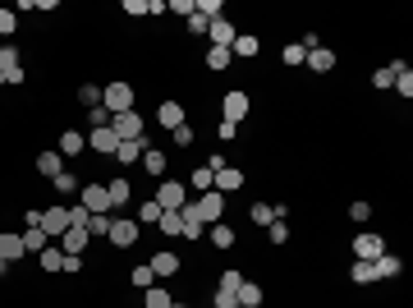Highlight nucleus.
Instances as JSON below:
<instances>
[{"mask_svg": "<svg viewBox=\"0 0 413 308\" xmlns=\"http://www.w3.org/2000/svg\"><path fill=\"white\" fill-rule=\"evenodd\" d=\"M101 106H106L110 115L134 110V88H129V83H110V88H101Z\"/></svg>", "mask_w": 413, "mask_h": 308, "instance_id": "nucleus-1", "label": "nucleus"}, {"mask_svg": "<svg viewBox=\"0 0 413 308\" xmlns=\"http://www.w3.org/2000/svg\"><path fill=\"white\" fill-rule=\"evenodd\" d=\"M110 129L120 143H138L142 139V115L138 110H124V115H110Z\"/></svg>", "mask_w": 413, "mask_h": 308, "instance_id": "nucleus-2", "label": "nucleus"}, {"mask_svg": "<svg viewBox=\"0 0 413 308\" xmlns=\"http://www.w3.org/2000/svg\"><path fill=\"white\" fill-rule=\"evenodd\" d=\"M248 106H253V102H248V93H244V88H229V93H225V102H221V120L239 124V120L248 115Z\"/></svg>", "mask_w": 413, "mask_h": 308, "instance_id": "nucleus-3", "label": "nucleus"}, {"mask_svg": "<svg viewBox=\"0 0 413 308\" xmlns=\"http://www.w3.org/2000/svg\"><path fill=\"white\" fill-rule=\"evenodd\" d=\"M0 74H5V83H10V88H18V83H23V64H18V47H0Z\"/></svg>", "mask_w": 413, "mask_h": 308, "instance_id": "nucleus-4", "label": "nucleus"}, {"mask_svg": "<svg viewBox=\"0 0 413 308\" xmlns=\"http://www.w3.org/2000/svg\"><path fill=\"white\" fill-rule=\"evenodd\" d=\"M115 248H134L138 244V221H129V216H120V221H110V235H106Z\"/></svg>", "mask_w": 413, "mask_h": 308, "instance_id": "nucleus-5", "label": "nucleus"}, {"mask_svg": "<svg viewBox=\"0 0 413 308\" xmlns=\"http://www.w3.org/2000/svg\"><path fill=\"white\" fill-rule=\"evenodd\" d=\"M156 202H161V212H179L184 202V185L179 180H161V189H156Z\"/></svg>", "mask_w": 413, "mask_h": 308, "instance_id": "nucleus-6", "label": "nucleus"}, {"mask_svg": "<svg viewBox=\"0 0 413 308\" xmlns=\"http://www.w3.org/2000/svg\"><path fill=\"white\" fill-rule=\"evenodd\" d=\"M42 230L51 235V239H60V235L69 230V207H60V202H55V207H46V212H42Z\"/></svg>", "mask_w": 413, "mask_h": 308, "instance_id": "nucleus-7", "label": "nucleus"}, {"mask_svg": "<svg viewBox=\"0 0 413 308\" xmlns=\"http://www.w3.org/2000/svg\"><path fill=\"white\" fill-rule=\"evenodd\" d=\"M212 189H216V193H234V189H244V170H239V166L212 170Z\"/></svg>", "mask_w": 413, "mask_h": 308, "instance_id": "nucleus-8", "label": "nucleus"}, {"mask_svg": "<svg viewBox=\"0 0 413 308\" xmlns=\"http://www.w3.org/2000/svg\"><path fill=\"white\" fill-rule=\"evenodd\" d=\"M78 202H83L88 212H110V193H106V185H83V189H78Z\"/></svg>", "mask_w": 413, "mask_h": 308, "instance_id": "nucleus-9", "label": "nucleus"}, {"mask_svg": "<svg viewBox=\"0 0 413 308\" xmlns=\"http://www.w3.org/2000/svg\"><path fill=\"white\" fill-rule=\"evenodd\" d=\"M88 239H92V235H88V226H69V230H64L60 239H55V244H60L64 253H69V258H83V248H88Z\"/></svg>", "mask_w": 413, "mask_h": 308, "instance_id": "nucleus-10", "label": "nucleus"}, {"mask_svg": "<svg viewBox=\"0 0 413 308\" xmlns=\"http://www.w3.org/2000/svg\"><path fill=\"white\" fill-rule=\"evenodd\" d=\"M381 253H386L381 235H353V258H363V262H377Z\"/></svg>", "mask_w": 413, "mask_h": 308, "instance_id": "nucleus-11", "label": "nucleus"}, {"mask_svg": "<svg viewBox=\"0 0 413 308\" xmlns=\"http://www.w3.org/2000/svg\"><path fill=\"white\" fill-rule=\"evenodd\" d=\"M88 147L92 152H101V156H115V147H120V139H115V129H88Z\"/></svg>", "mask_w": 413, "mask_h": 308, "instance_id": "nucleus-12", "label": "nucleus"}, {"mask_svg": "<svg viewBox=\"0 0 413 308\" xmlns=\"http://www.w3.org/2000/svg\"><path fill=\"white\" fill-rule=\"evenodd\" d=\"M303 64L312 69V74H331V69H336V51H331V47H312L303 56Z\"/></svg>", "mask_w": 413, "mask_h": 308, "instance_id": "nucleus-13", "label": "nucleus"}, {"mask_svg": "<svg viewBox=\"0 0 413 308\" xmlns=\"http://www.w3.org/2000/svg\"><path fill=\"white\" fill-rule=\"evenodd\" d=\"M147 267H152V276H156V281H170V276H179V258H175L170 248H161V253H156V258L147 262Z\"/></svg>", "mask_w": 413, "mask_h": 308, "instance_id": "nucleus-14", "label": "nucleus"}, {"mask_svg": "<svg viewBox=\"0 0 413 308\" xmlns=\"http://www.w3.org/2000/svg\"><path fill=\"white\" fill-rule=\"evenodd\" d=\"M207 37H212V47H234V37H239V28L229 23V19H212V28H207Z\"/></svg>", "mask_w": 413, "mask_h": 308, "instance_id": "nucleus-15", "label": "nucleus"}, {"mask_svg": "<svg viewBox=\"0 0 413 308\" xmlns=\"http://www.w3.org/2000/svg\"><path fill=\"white\" fill-rule=\"evenodd\" d=\"M55 152H60V156H78V152H88V134H78V129H64L60 143H55Z\"/></svg>", "mask_w": 413, "mask_h": 308, "instance_id": "nucleus-16", "label": "nucleus"}, {"mask_svg": "<svg viewBox=\"0 0 413 308\" xmlns=\"http://www.w3.org/2000/svg\"><path fill=\"white\" fill-rule=\"evenodd\" d=\"M60 170H64V156L55 152V147H51V152H37V175H46V180H55Z\"/></svg>", "mask_w": 413, "mask_h": 308, "instance_id": "nucleus-17", "label": "nucleus"}, {"mask_svg": "<svg viewBox=\"0 0 413 308\" xmlns=\"http://www.w3.org/2000/svg\"><path fill=\"white\" fill-rule=\"evenodd\" d=\"M0 258L10 262V267H14L18 258H28V253H23V235H0Z\"/></svg>", "mask_w": 413, "mask_h": 308, "instance_id": "nucleus-18", "label": "nucleus"}, {"mask_svg": "<svg viewBox=\"0 0 413 308\" xmlns=\"http://www.w3.org/2000/svg\"><path fill=\"white\" fill-rule=\"evenodd\" d=\"M258 51H262V42H258V37H253V32H239V37H234V47H229V56L258 60Z\"/></svg>", "mask_w": 413, "mask_h": 308, "instance_id": "nucleus-19", "label": "nucleus"}, {"mask_svg": "<svg viewBox=\"0 0 413 308\" xmlns=\"http://www.w3.org/2000/svg\"><path fill=\"white\" fill-rule=\"evenodd\" d=\"M142 147H147V139L120 143V147H115V161H120V166H138V161H142Z\"/></svg>", "mask_w": 413, "mask_h": 308, "instance_id": "nucleus-20", "label": "nucleus"}, {"mask_svg": "<svg viewBox=\"0 0 413 308\" xmlns=\"http://www.w3.org/2000/svg\"><path fill=\"white\" fill-rule=\"evenodd\" d=\"M156 120L166 124V129H179L184 124V106L179 102H161V106H156Z\"/></svg>", "mask_w": 413, "mask_h": 308, "instance_id": "nucleus-21", "label": "nucleus"}, {"mask_svg": "<svg viewBox=\"0 0 413 308\" xmlns=\"http://www.w3.org/2000/svg\"><path fill=\"white\" fill-rule=\"evenodd\" d=\"M248 216H253V226H271L275 216H285V207H271V202H253V207H248Z\"/></svg>", "mask_w": 413, "mask_h": 308, "instance_id": "nucleus-22", "label": "nucleus"}, {"mask_svg": "<svg viewBox=\"0 0 413 308\" xmlns=\"http://www.w3.org/2000/svg\"><path fill=\"white\" fill-rule=\"evenodd\" d=\"M37 262H42V272H60V267H64V248L60 244H46L42 253H37Z\"/></svg>", "mask_w": 413, "mask_h": 308, "instance_id": "nucleus-23", "label": "nucleus"}, {"mask_svg": "<svg viewBox=\"0 0 413 308\" xmlns=\"http://www.w3.org/2000/svg\"><path fill=\"white\" fill-rule=\"evenodd\" d=\"M46 244H51V235H46L42 226H28V230H23V253H42Z\"/></svg>", "mask_w": 413, "mask_h": 308, "instance_id": "nucleus-24", "label": "nucleus"}, {"mask_svg": "<svg viewBox=\"0 0 413 308\" xmlns=\"http://www.w3.org/2000/svg\"><path fill=\"white\" fill-rule=\"evenodd\" d=\"M372 267H377V281H386V276H399V272H404V262H399L395 253H381V258L372 262Z\"/></svg>", "mask_w": 413, "mask_h": 308, "instance_id": "nucleus-25", "label": "nucleus"}, {"mask_svg": "<svg viewBox=\"0 0 413 308\" xmlns=\"http://www.w3.org/2000/svg\"><path fill=\"white\" fill-rule=\"evenodd\" d=\"M106 193H110V212H115V207H124V202H129V193H134V189H129V180H110L106 185Z\"/></svg>", "mask_w": 413, "mask_h": 308, "instance_id": "nucleus-26", "label": "nucleus"}, {"mask_svg": "<svg viewBox=\"0 0 413 308\" xmlns=\"http://www.w3.org/2000/svg\"><path fill=\"white\" fill-rule=\"evenodd\" d=\"M207 239H212L216 248H234V230H229L225 221H216V226H207Z\"/></svg>", "mask_w": 413, "mask_h": 308, "instance_id": "nucleus-27", "label": "nucleus"}, {"mask_svg": "<svg viewBox=\"0 0 413 308\" xmlns=\"http://www.w3.org/2000/svg\"><path fill=\"white\" fill-rule=\"evenodd\" d=\"M234 294H239V308H258L262 304V285H258V281H244Z\"/></svg>", "mask_w": 413, "mask_h": 308, "instance_id": "nucleus-28", "label": "nucleus"}, {"mask_svg": "<svg viewBox=\"0 0 413 308\" xmlns=\"http://www.w3.org/2000/svg\"><path fill=\"white\" fill-rule=\"evenodd\" d=\"M138 166H147V175H166V152H156V147H142V161Z\"/></svg>", "mask_w": 413, "mask_h": 308, "instance_id": "nucleus-29", "label": "nucleus"}, {"mask_svg": "<svg viewBox=\"0 0 413 308\" xmlns=\"http://www.w3.org/2000/svg\"><path fill=\"white\" fill-rule=\"evenodd\" d=\"M399 97H413V69L409 64H395V83H390Z\"/></svg>", "mask_w": 413, "mask_h": 308, "instance_id": "nucleus-30", "label": "nucleus"}, {"mask_svg": "<svg viewBox=\"0 0 413 308\" xmlns=\"http://www.w3.org/2000/svg\"><path fill=\"white\" fill-rule=\"evenodd\" d=\"M170 304H175V294H170L166 285H152L147 299H142V308H170Z\"/></svg>", "mask_w": 413, "mask_h": 308, "instance_id": "nucleus-31", "label": "nucleus"}, {"mask_svg": "<svg viewBox=\"0 0 413 308\" xmlns=\"http://www.w3.org/2000/svg\"><path fill=\"white\" fill-rule=\"evenodd\" d=\"M156 221H161V202L147 198L142 207H138V226H156Z\"/></svg>", "mask_w": 413, "mask_h": 308, "instance_id": "nucleus-32", "label": "nucleus"}, {"mask_svg": "<svg viewBox=\"0 0 413 308\" xmlns=\"http://www.w3.org/2000/svg\"><path fill=\"white\" fill-rule=\"evenodd\" d=\"M349 276L358 281V285H372V281H377V267H372V262H363V258H358V262H353V267H349Z\"/></svg>", "mask_w": 413, "mask_h": 308, "instance_id": "nucleus-33", "label": "nucleus"}, {"mask_svg": "<svg viewBox=\"0 0 413 308\" xmlns=\"http://www.w3.org/2000/svg\"><path fill=\"white\" fill-rule=\"evenodd\" d=\"M229 60H234V56H229L225 47H212V51H207V69H216V74H221V69H229Z\"/></svg>", "mask_w": 413, "mask_h": 308, "instance_id": "nucleus-34", "label": "nucleus"}, {"mask_svg": "<svg viewBox=\"0 0 413 308\" xmlns=\"http://www.w3.org/2000/svg\"><path fill=\"white\" fill-rule=\"evenodd\" d=\"M156 226H161V235H179L184 230V212H161Z\"/></svg>", "mask_w": 413, "mask_h": 308, "instance_id": "nucleus-35", "label": "nucleus"}, {"mask_svg": "<svg viewBox=\"0 0 413 308\" xmlns=\"http://www.w3.org/2000/svg\"><path fill=\"white\" fill-rule=\"evenodd\" d=\"M129 281H134L138 290H152V285H156V276H152V267H147V262H142V267H134V272H129Z\"/></svg>", "mask_w": 413, "mask_h": 308, "instance_id": "nucleus-36", "label": "nucleus"}, {"mask_svg": "<svg viewBox=\"0 0 413 308\" xmlns=\"http://www.w3.org/2000/svg\"><path fill=\"white\" fill-rule=\"evenodd\" d=\"M188 185L198 189V193H212V166H198L193 175H188Z\"/></svg>", "mask_w": 413, "mask_h": 308, "instance_id": "nucleus-37", "label": "nucleus"}, {"mask_svg": "<svg viewBox=\"0 0 413 308\" xmlns=\"http://www.w3.org/2000/svg\"><path fill=\"white\" fill-rule=\"evenodd\" d=\"M266 239H271V244H285V239H290V226H285V216H275L271 226H266Z\"/></svg>", "mask_w": 413, "mask_h": 308, "instance_id": "nucleus-38", "label": "nucleus"}, {"mask_svg": "<svg viewBox=\"0 0 413 308\" xmlns=\"http://www.w3.org/2000/svg\"><path fill=\"white\" fill-rule=\"evenodd\" d=\"M88 235H110V212H92L88 216Z\"/></svg>", "mask_w": 413, "mask_h": 308, "instance_id": "nucleus-39", "label": "nucleus"}, {"mask_svg": "<svg viewBox=\"0 0 413 308\" xmlns=\"http://www.w3.org/2000/svg\"><path fill=\"white\" fill-rule=\"evenodd\" d=\"M78 102H83V106H101V88H97V83H83V88H78Z\"/></svg>", "mask_w": 413, "mask_h": 308, "instance_id": "nucleus-40", "label": "nucleus"}, {"mask_svg": "<svg viewBox=\"0 0 413 308\" xmlns=\"http://www.w3.org/2000/svg\"><path fill=\"white\" fill-rule=\"evenodd\" d=\"M303 56H308V51H303V47H299V42H290V47L280 51V60L290 64V69H299V64H303Z\"/></svg>", "mask_w": 413, "mask_h": 308, "instance_id": "nucleus-41", "label": "nucleus"}, {"mask_svg": "<svg viewBox=\"0 0 413 308\" xmlns=\"http://www.w3.org/2000/svg\"><path fill=\"white\" fill-rule=\"evenodd\" d=\"M14 28H18V14L14 10H0V37H14Z\"/></svg>", "mask_w": 413, "mask_h": 308, "instance_id": "nucleus-42", "label": "nucleus"}, {"mask_svg": "<svg viewBox=\"0 0 413 308\" xmlns=\"http://www.w3.org/2000/svg\"><path fill=\"white\" fill-rule=\"evenodd\" d=\"M51 185H55V193H74V189H78V180L69 175V170H60V175H55Z\"/></svg>", "mask_w": 413, "mask_h": 308, "instance_id": "nucleus-43", "label": "nucleus"}, {"mask_svg": "<svg viewBox=\"0 0 413 308\" xmlns=\"http://www.w3.org/2000/svg\"><path fill=\"white\" fill-rule=\"evenodd\" d=\"M88 124H92V129H106V124H110V110L106 106H92L88 110Z\"/></svg>", "mask_w": 413, "mask_h": 308, "instance_id": "nucleus-44", "label": "nucleus"}, {"mask_svg": "<svg viewBox=\"0 0 413 308\" xmlns=\"http://www.w3.org/2000/svg\"><path fill=\"white\" fill-rule=\"evenodd\" d=\"M216 308H239V294L234 290H225V285H221V290H216V299H212Z\"/></svg>", "mask_w": 413, "mask_h": 308, "instance_id": "nucleus-45", "label": "nucleus"}, {"mask_svg": "<svg viewBox=\"0 0 413 308\" xmlns=\"http://www.w3.org/2000/svg\"><path fill=\"white\" fill-rule=\"evenodd\" d=\"M390 83H395V64H386V69L372 74V88H390Z\"/></svg>", "mask_w": 413, "mask_h": 308, "instance_id": "nucleus-46", "label": "nucleus"}, {"mask_svg": "<svg viewBox=\"0 0 413 308\" xmlns=\"http://www.w3.org/2000/svg\"><path fill=\"white\" fill-rule=\"evenodd\" d=\"M170 139L179 143V147H188V143H193V124H179V129H170Z\"/></svg>", "mask_w": 413, "mask_h": 308, "instance_id": "nucleus-47", "label": "nucleus"}, {"mask_svg": "<svg viewBox=\"0 0 413 308\" xmlns=\"http://www.w3.org/2000/svg\"><path fill=\"white\" fill-rule=\"evenodd\" d=\"M88 207H83V202H74V207H69V226H88Z\"/></svg>", "mask_w": 413, "mask_h": 308, "instance_id": "nucleus-48", "label": "nucleus"}, {"mask_svg": "<svg viewBox=\"0 0 413 308\" xmlns=\"http://www.w3.org/2000/svg\"><path fill=\"white\" fill-rule=\"evenodd\" d=\"M184 239H202V235H207V226H202V221H184Z\"/></svg>", "mask_w": 413, "mask_h": 308, "instance_id": "nucleus-49", "label": "nucleus"}, {"mask_svg": "<svg viewBox=\"0 0 413 308\" xmlns=\"http://www.w3.org/2000/svg\"><path fill=\"white\" fill-rule=\"evenodd\" d=\"M349 216H353V221H367V216H372V202H367V198H358V202L349 207Z\"/></svg>", "mask_w": 413, "mask_h": 308, "instance_id": "nucleus-50", "label": "nucleus"}, {"mask_svg": "<svg viewBox=\"0 0 413 308\" xmlns=\"http://www.w3.org/2000/svg\"><path fill=\"white\" fill-rule=\"evenodd\" d=\"M221 285H225V290H239V285H244V272H221Z\"/></svg>", "mask_w": 413, "mask_h": 308, "instance_id": "nucleus-51", "label": "nucleus"}, {"mask_svg": "<svg viewBox=\"0 0 413 308\" xmlns=\"http://www.w3.org/2000/svg\"><path fill=\"white\" fill-rule=\"evenodd\" d=\"M207 28H212V23H207L202 14H188V32H198V37H207Z\"/></svg>", "mask_w": 413, "mask_h": 308, "instance_id": "nucleus-52", "label": "nucleus"}, {"mask_svg": "<svg viewBox=\"0 0 413 308\" xmlns=\"http://www.w3.org/2000/svg\"><path fill=\"white\" fill-rule=\"evenodd\" d=\"M166 10H170V14H184V19H188V14H193V0H170Z\"/></svg>", "mask_w": 413, "mask_h": 308, "instance_id": "nucleus-53", "label": "nucleus"}, {"mask_svg": "<svg viewBox=\"0 0 413 308\" xmlns=\"http://www.w3.org/2000/svg\"><path fill=\"white\" fill-rule=\"evenodd\" d=\"M124 14H129V19H142V14H147V5H142V0H124Z\"/></svg>", "mask_w": 413, "mask_h": 308, "instance_id": "nucleus-54", "label": "nucleus"}, {"mask_svg": "<svg viewBox=\"0 0 413 308\" xmlns=\"http://www.w3.org/2000/svg\"><path fill=\"white\" fill-rule=\"evenodd\" d=\"M216 134H221V139H234V134H239V124H229V120H221V124H216Z\"/></svg>", "mask_w": 413, "mask_h": 308, "instance_id": "nucleus-55", "label": "nucleus"}, {"mask_svg": "<svg viewBox=\"0 0 413 308\" xmlns=\"http://www.w3.org/2000/svg\"><path fill=\"white\" fill-rule=\"evenodd\" d=\"M5 272H10V262H5V258H0V276H5Z\"/></svg>", "mask_w": 413, "mask_h": 308, "instance_id": "nucleus-56", "label": "nucleus"}, {"mask_svg": "<svg viewBox=\"0 0 413 308\" xmlns=\"http://www.w3.org/2000/svg\"><path fill=\"white\" fill-rule=\"evenodd\" d=\"M170 308H188V304H179V299H175V304H170Z\"/></svg>", "mask_w": 413, "mask_h": 308, "instance_id": "nucleus-57", "label": "nucleus"}, {"mask_svg": "<svg viewBox=\"0 0 413 308\" xmlns=\"http://www.w3.org/2000/svg\"><path fill=\"white\" fill-rule=\"evenodd\" d=\"M0 88H5V74H0Z\"/></svg>", "mask_w": 413, "mask_h": 308, "instance_id": "nucleus-58", "label": "nucleus"}]
</instances>
